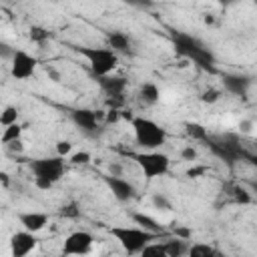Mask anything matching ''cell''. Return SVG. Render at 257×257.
Instances as JSON below:
<instances>
[{
	"label": "cell",
	"instance_id": "obj_1",
	"mask_svg": "<svg viewBox=\"0 0 257 257\" xmlns=\"http://www.w3.org/2000/svg\"><path fill=\"white\" fill-rule=\"evenodd\" d=\"M30 171L34 175V185L42 191H48L54 183H58L64 177V159L58 157H42L30 161Z\"/></svg>",
	"mask_w": 257,
	"mask_h": 257
},
{
	"label": "cell",
	"instance_id": "obj_2",
	"mask_svg": "<svg viewBox=\"0 0 257 257\" xmlns=\"http://www.w3.org/2000/svg\"><path fill=\"white\" fill-rule=\"evenodd\" d=\"M131 124H133V133H135V141L139 147L147 149V151H155L159 147L165 145L167 141V133L165 128L155 122L153 118H145V116H131Z\"/></svg>",
	"mask_w": 257,
	"mask_h": 257
},
{
	"label": "cell",
	"instance_id": "obj_3",
	"mask_svg": "<svg viewBox=\"0 0 257 257\" xmlns=\"http://www.w3.org/2000/svg\"><path fill=\"white\" fill-rule=\"evenodd\" d=\"M108 233L120 243L126 253H141L151 241L161 237L159 233H153L143 227H110Z\"/></svg>",
	"mask_w": 257,
	"mask_h": 257
},
{
	"label": "cell",
	"instance_id": "obj_4",
	"mask_svg": "<svg viewBox=\"0 0 257 257\" xmlns=\"http://www.w3.org/2000/svg\"><path fill=\"white\" fill-rule=\"evenodd\" d=\"M78 54H82L88 64H90V70L94 76H106L110 74L116 64H118V56L112 48H88V46H78L76 48Z\"/></svg>",
	"mask_w": 257,
	"mask_h": 257
},
{
	"label": "cell",
	"instance_id": "obj_5",
	"mask_svg": "<svg viewBox=\"0 0 257 257\" xmlns=\"http://www.w3.org/2000/svg\"><path fill=\"white\" fill-rule=\"evenodd\" d=\"M205 145L209 147V151L217 157V159H221L223 163H227L229 167H233L237 161H245V157H247V151L239 145V141H237V137H233V135H227V137H223V139H207L205 141Z\"/></svg>",
	"mask_w": 257,
	"mask_h": 257
},
{
	"label": "cell",
	"instance_id": "obj_6",
	"mask_svg": "<svg viewBox=\"0 0 257 257\" xmlns=\"http://www.w3.org/2000/svg\"><path fill=\"white\" fill-rule=\"evenodd\" d=\"M133 159L137 161V165L141 167V171L145 173L147 179H155V177H161L169 171L171 167V161L165 153H159V151H145V153H137L133 155Z\"/></svg>",
	"mask_w": 257,
	"mask_h": 257
},
{
	"label": "cell",
	"instance_id": "obj_7",
	"mask_svg": "<svg viewBox=\"0 0 257 257\" xmlns=\"http://www.w3.org/2000/svg\"><path fill=\"white\" fill-rule=\"evenodd\" d=\"M36 70V58L30 56L24 50H14L12 52V64H10V74L16 80H26L34 74Z\"/></svg>",
	"mask_w": 257,
	"mask_h": 257
},
{
	"label": "cell",
	"instance_id": "obj_8",
	"mask_svg": "<svg viewBox=\"0 0 257 257\" xmlns=\"http://www.w3.org/2000/svg\"><path fill=\"white\" fill-rule=\"evenodd\" d=\"M92 235L88 231H74L64 239L62 253L64 255H84L92 249Z\"/></svg>",
	"mask_w": 257,
	"mask_h": 257
},
{
	"label": "cell",
	"instance_id": "obj_9",
	"mask_svg": "<svg viewBox=\"0 0 257 257\" xmlns=\"http://www.w3.org/2000/svg\"><path fill=\"white\" fill-rule=\"evenodd\" d=\"M171 40H173L175 52H177L179 56L189 58V60H191V58L205 46L199 38H195V36H191V34H187V32H173Z\"/></svg>",
	"mask_w": 257,
	"mask_h": 257
},
{
	"label": "cell",
	"instance_id": "obj_10",
	"mask_svg": "<svg viewBox=\"0 0 257 257\" xmlns=\"http://www.w3.org/2000/svg\"><path fill=\"white\" fill-rule=\"evenodd\" d=\"M102 179H104L106 187L110 189V193L114 195L116 201L126 203V201H131V199L137 197V189H135L126 179H122V177H118V175H104Z\"/></svg>",
	"mask_w": 257,
	"mask_h": 257
},
{
	"label": "cell",
	"instance_id": "obj_11",
	"mask_svg": "<svg viewBox=\"0 0 257 257\" xmlns=\"http://www.w3.org/2000/svg\"><path fill=\"white\" fill-rule=\"evenodd\" d=\"M36 243L38 241H36L34 233L24 229V231H18V233L12 235V239H10V251H12L14 257H26L30 251H34Z\"/></svg>",
	"mask_w": 257,
	"mask_h": 257
},
{
	"label": "cell",
	"instance_id": "obj_12",
	"mask_svg": "<svg viewBox=\"0 0 257 257\" xmlns=\"http://www.w3.org/2000/svg\"><path fill=\"white\" fill-rule=\"evenodd\" d=\"M223 86L225 90H229L231 94L239 96V98H247V92L251 88V78L245 74H223Z\"/></svg>",
	"mask_w": 257,
	"mask_h": 257
},
{
	"label": "cell",
	"instance_id": "obj_13",
	"mask_svg": "<svg viewBox=\"0 0 257 257\" xmlns=\"http://www.w3.org/2000/svg\"><path fill=\"white\" fill-rule=\"evenodd\" d=\"M70 118H72V122H74L78 128H82L84 133H92V131L98 128V118H100V114L94 112V110H90V108H74V110L70 112Z\"/></svg>",
	"mask_w": 257,
	"mask_h": 257
},
{
	"label": "cell",
	"instance_id": "obj_14",
	"mask_svg": "<svg viewBox=\"0 0 257 257\" xmlns=\"http://www.w3.org/2000/svg\"><path fill=\"white\" fill-rule=\"evenodd\" d=\"M18 221H20L22 229L38 233L48 225V215L46 213H38V211H26V213H18Z\"/></svg>",
	"mask_w": 257,
	"mask_h": 257
},
{
	"label": "cell",
	"instance_id": "obj_15",
	"mask_svg": "<svg viewBox=\"0 0 257 257\" xmlns=\"http://www.w3.org/2000/svg\"><path fill=\"white\" fill-rule=\"evenodd\" d=\"M96 78H98V86L108 96L122 94L124 88H126V78L124 76H110V74H106V76H96Z\"/></svg>",
	"mask_w": 257,
	"mask_h": 257
},
{
	"label": "cell",
	"instance_id": "obj_16",
	"mask_svg": "<svg viewBox=\"0 0 257 257\" xmlns=\"http://www.w3.org/2000/svg\"><path fill=\"white\" fill-rule=\"evenodd\" d=\"M193 62H195V66H199L201 70H205V72H209V74H217V60H215V54L207 48V46H203L193 58H191Z\"/></svg>",
	"mask_w": 257,
	"mask_h": 257
},
{
	"label": "cell",
	"instance_id": "obj_17",
	"mask_svg": "<svg viewBox=\"0 0 257 257\" xmlns=\"http://www.w3.org/2000/svg\"><path fill=\"white\" fill-rule=\"evenodd\" d=\"M106 42H108V48H112L114 52H128V48H131V38L120 30L108 32Z\"/></svg>",
	"mask_w": 257,
	"mask_h": 257
},
{
	"label": "cell",
	"instance_id": "obj_18",
	"mask_svg": "<svg viewBox=\"0 0 257 257\" xmlns=\"http://www.w3.org/2000/svg\"><path fill=\"white\" fill-rule=\"evenodd\" d=\"M133 221H135V225H139V227H143V229H149V231H153V233H159V235L165 233V229L159 225V221L153 219L151 215H145V213H133Z\"/></svg>",
	"mask_w": 257,
	"mask_h": 257
},
{
	"label": "cell",
	"instance_id": "obj_19",
	"mask_svg": "<svg viewBox=\"0 0 257 257\" xmlns=\"http://www.w3.org/2000/svg\"><path fill=\"white\" fill-rule=\"evenodd\" d=\"M163 245H165V251H167V255H169V257H181V255L189 253L187 239H181V237L171 239V241H165Z\"/></svg>",
	"mask_w": 257,
	"mask_h": 257
},
{
	"label": "cell",
	"instance_id": "obj_20",
	"mask_svg": "<svg viewBox=\"0 0 257 257\" xmlns=\"http://www.w3.org/2000/svg\"><path fill=\"white\" fill-rule=\"evenodd\" d=\"M139 96H141V100H143L145 104H155V102L159 100L161 92H159V86H157V84L145 82V84L141 86V90H139Z\"/></svg>",
	"mask_w": 257,
	"mask_h": 257
},
{
	"label": "cell",
	"instance_id": "obj_21",
	"mask_svg": "<svg viewBox=\"0 0 257 257\" xmlns=\"http://www.w3.org/2000/svg\"><path fill=\"white\" fill-rule=\"evenodd\" d=\"M185 133H187L193 141H201V143H205V141L209 139L207 128H205L203 124H199V122H185Z\"/></svg>",
	"mask_w": 257,
	"mask_h": 257
},
{
	"label": "cell",
	"instance_id": "obj_22",
	"mask_svg": "<svg viewBox=\"0 0 257 257\" xmlns=\"http://www.w3.org/2000/svg\"><path fill=\"white\" fill-rule=\"evenodd\" d=\"M191 257H211V255H219V251L211 245H205V243H195L189 247V253Z\"/></svg>",
	"mask_w": 257,
	"mask_h": 257
},
{
	"label": "cell",
	"instance_id": "obj_23",
	"mask_svg": "<svg viewBox=\"0 0 257 257\" xmlns=\"http://www.w3.org/2000/svg\"><path fill=\"white\" fill-rule=\"evenodd\" d=\"M22 135V126L18 122H12L8 126H4V133H2V145H8L12 141H18Z\"/></svg>",
	"mask_w": 257,
	"mask_h": 257
},
{
	"label": "cell",
	"instance_id": "obj_24",
	"mask_svg": "<svg viewBox=\"0 0 257 257\" xmlns=\"http://www.w3.org/2000/svg\"><path fill=\"white\" fill-rule=\"evenodd\" d=\"M229 195H231V201L237 203V205H249V203H251V195H249V191L243 189V187H239V185H235V187L231 189Z\"/></svg>",
	"mask_w": 257,
	"mask_h": 257
},
{
	"label": "cell",
	"instance_id": "obj_25",
	"mask_svg": "<svg viewBox=\"0 0 257 257\" xmlns=\"http://www.w3.org/2000/svg\"><path fill=\"white\" fill-rule=\"evenodd\" d=\"M28 36H30V40H32V42L42 44V42H46V40L50 38V32H48L46 28H42V26H30Z\"/></svg>",
	"mask_w": 257,
	"mask_h": 257
},
{
	"label": "cell",
	"instance_id": "obj_26",
	"mask_svg": "<svg viewBox=\"0 0 257 257\" xmlns=\"http://www.w3.org/2000/svg\"><path fill=\"white\" fill-rule=\"evenodd\" d=\"M16 120H18V108L16 106H6L2 110V114H0V124L2 126H8V124H12Z\"/></svg>",
	"mask_w": 257,
	"mask_h": 257
},
{
	"label": "cell",
	"instance_id": "obj_27",
	"mask_svg": "<svg viewBox=\"0 0 257 257\" xmlns=\"http://www.w3.org/2000/svg\"><path fill=\"white\" fill-rule=\"evenodd\" d=\"M141 253H143V255H159V257H165V255H167L165 245H163V243H153V241H151Z\"/></svg>",
	"mask_w": 257,
	"mask_h": 257
},
{
	"label": "cell",
	"instance_id": "obj_28",
	"mask_svg": "<svg viewBox=\"0 0 257 257\" xmlns=\"http://www.w3.org/2000/svg\"><path fill=\"white\" fill-rule=\"evenodd\" d=\"M60 215L66 217V219H76V217H80V209H78L76 203H68V205H62Z\"/></svg>",
	"mask_w": 257,
	"mask_h": 257
},
{
	"label": "cell",
	"instance_id": "obj_29",
	"mask_svg": "<svg viewBox=\"0 0 257 257\" xmlns=\"http://www.w3.org/2000/svg\"><path fill=\"white\" fill-rule=\"evenodd\" d=\"M219 98H221V90H217V88H209L201 94V102H205V104H213Z\"/></svg>",
	"mask_w": 257,
	"mask_h": 257
},
{
	"label": "cell",
	"instance_id": "obj_30",
	"mask_svg": "<svg viewBox=\"0 0 257 257\" xmlns=\"http://www.w3.org/2000/svg\"><path fill=\"white\" fill-rule=\"evenodd\" d=\"M153 205L161 211H171V203L165 195H153Z\"/></svg>",
	"mask_w": 257,
	"mask_h": 257
},
{
	"label": "cell",
	"instance_id": "obj_31",
	"mask_svg": "<svg viewBox=\"0 0 257 257\" xmlns=\"http://www.w3.org/2000/svg\"><path fill=\"white\" fill-rule=\"evenodd\" d=\"M70 161H72L74 165H86V163H90V153L78 151V153H74V155L70 157Z\"/></svg>",
	"mask_w": 257,
	"mask_h": 257
},
{
	"label": "cell",
	"instance_id": "obj_32",
	"mask_svg": "<svg viewBox=\"0 0 257 257\" xmlns=\"http://www.w3.org/2000/svg\"><path fill=\"white\" fill-rule=\"evenodd\" d=\"M70 151H72V143H70V141H58V143H56V153H58L60 157H66Z\"/></svg>",
	"mask_w": 257,
	"mask_h": 257
},
{
	"label": "cell",
	"instance_id": "obj_33",
	"mask_svg": "<svg viewBox=\"0 0 257 257\" xmlns=\"http://www.w3.org/2000/svg\"><path fill=\"white\" fill-rule=\"evenodd\" d=\"M205 173H207V167H205V165H201V167H191V169H187V177H191V179L203 177Z\"/></svg>",
	"mask_w": 257,
	"mask_h": 257
},
{
	"label": "cell",
	"instance_id": "obj_34",
	"mask_svg": "<svg viewBox=\"0 0 257 257\" xmlns=\"http://www.w3.org/2000/svg\"><path fill=\"white\" fill-rule=\"evenodd\" d=\"M10 153H22L24 151V147H22V141L18 139V141H12V143H8V145H4Z\"/></svg>",
	"mask_w": 257,
	"mask_h": 257
},
{
	"label": "cell",
	"instance_id": "obj_35",
	"mask_svg": "<svg viewBox=\"0 0 257 257\" xmlns=\"http://www.w3.org/2000/svg\"><path fill=\"white\" fill-rule=\"evenodd\" d=\"M181 157H183L185 161H195V159H197V151H195L193 147H187V149L181 151Z\"/></svg>",
	"mask_w": 257,
	"mask_h": 257
},
{
	"label": "cell",
	"instance_id": "obj_36",
	"mask_svg": "<svg viewBox=\"0 0 257 257\" xmlns=\"http://www.w3.org/2000/svg\"><path fill=\"white\" fill-rule=\"evenodd\" d=\"M175 235L181 237V239H189V237H191V231H189L187 227H177V229H175Z\"/></svg>",
	"mask_w": 257,
	"mask_h": 257
},
{
	"label": "cell",
	"instance_id": "obj_37",
	"mask_svg": "<svg viewBox=\"0 0 257 257\" xmlns=\"http://www.w3.org/2000/svg\"><path fill=\"white\" fill-rule=\"evenodd\" d=\"M118 116H120L118 108H110V110H108V114H106V120H108V122H116V120H118Z\"/></svg>",
	"mask_w": 257,
	"mask_h": 257
},
{
	"label": "cell",
	"instance_id": "obj_38",
	"mask_svg": "<svg viewBox=\"0 0 257 257\" xmlns=\"http://www.w3.org/2000/svg\"><path fill=\"white\" fill-rule=\"evenodd\" d=\"M251 120H241L239 122V128H241V133H251Z\"/></svg>",
	"mask_w": 257,
	"mask_h": 257
},
{
	"label": "cell",
	"instance_id": "obj_39",
	"mask_svg": "<svg viewBox=\"0 0 257 257\" xmlns=\"http://www.w3.org/2000/svg\"><path fill=\"white\" fill-rule=\"evenodd\" d=\"M124 2L131 6H149L151 4V0H124Z\"/></svg>",
	"mask_w": 257,
	"mask_h": 257
},
{
	"label": "cell",
	"instance_id": "obj_40",
	"mask_svg": "<svg viewBox=\"0 0 257 257\" xmlns=\"http://www.w3.org/2000/svg\"><path fill=\"white\" fill-rule=\"evenodd\" d=\"M245 161H249L255 169H257V153H247V157H245Z\"/></svg>",
	"mask_w": 257,
	"mask_h": 257
},
{
	"label": "cell",
	"instance_id": "obj_41",
	"mask_svg": "<svg viewBox=\"0 0 257 257\" xmlns=\"http://www.w3.org/2000/svg\"><path fill=\"white\" fill-rule=\"evenodd\" d=\"M110 173H112V175H118V173H120V167H118V165H110Z\"/></svg>",
	"mask_w": 257,
	"mask_h": 257
},
{
	"label": "cell",
	"instance_id": "obj_42",
	"mask_svg": "<svg viewBox=\"0 0 257 257\" xmlns=\"http://www.w3.org/2000/svg\"><path fill=\"white\" fill-rule=\"evenodd\" d=\"M219 4H223V6H231V4H235L237 0H217Z\"/></svg>",
	"mask_w": 257,
	"mask_h": 257
},
{
	"label": "cell",
	"instance_id": "obj_43",
	"mask_svg": "<svg viewBox=\"0 0 257 257\" xmlns=\"http://www.w3.org/2000/svg\"><path fill=\"white\" fill-rule=\"evenodd\" d=\"M249 187H251L253 193H257V181H249Z\"/></svg>",
	"mask_w": 257,
	"mask_h": 257
},
{
	"label": "cell",
	"instance_id": "obj_44",
	"mask_svg": "<svg viewBox=\"0 0 257 257\" xmlns=\"http://www.w3.org/2000/svg\"><path fill=\"white\" fill-rule=\"evenodd\" d=\"M0 177H2V183H4V185H8V175H6V173H2Z\"/></svg>",
	"mask_w": 257,
	"mask_h": 257
}]
</instances>
